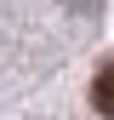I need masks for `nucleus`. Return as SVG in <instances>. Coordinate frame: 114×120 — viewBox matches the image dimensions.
<instances>
[{
    "instance_id": "nucleus-1",
    "label": "nucleus",
    "mask_w": 114,
    "mask_h": 120,
    "mask_svg": "<svg viewBox=\"0 0 114 120\" xmlns=\"http://www.w3.org/2000/svg\"><path fill=\"white\" fill-rule=\"evenodd\" d=\"M91 103H97V114H108V120H114V63L91 80Z\"/></svg>"
}]
</instances>
